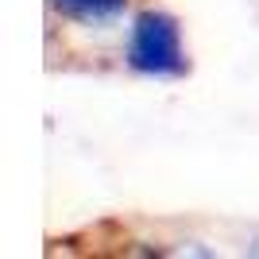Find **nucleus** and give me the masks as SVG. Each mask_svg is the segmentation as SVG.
I'll return each mask as SVG.
<instances>
[{"instance_id": "nucleus-1", "label": "nucleus", "mask_w": 259, "mask_h": 259, "mask_svg": "<svg viewBox=\"0 0 259 259\" xmlns=\"http://www.w3.org/2000/svg\"><path fill=\"white\" fill-rule=\"evenodd\" d=\"M124 66L132 74L155 77V81L186 77L190 58L182 43V23L162 8H140L124 31Z\"/></svg>"}, {"instance_id": "nucleus-2", "label": "nucleus", "mask_w": 259, "mask_h": 259, "mask_svg": "<svg viewBox=\"0 0 259 259\" xmlns=\"http://www.w3.org/2000/svg\"><path fill=\"white\" fill-rule=\"evenodd\" d=\"M62 20L85 23V27H105V23L120 20L128 12L132 0H47Z\"/></svg>"}, {"instance_id": "nucleus-3", "label": "nucleus", "mask_w": 259, "mask_h": 259, "mask_svg": "<svg viewBox=\"0 0 259 259\" xmlns=\"http://www.w3.org/2000/svg\"><path fill=\"white\" fill-rule=\"evenodd\" d=\"M244 251H251V255H259V236H251V240H248V248H244Z\"/></svg>"}]
</instances>
